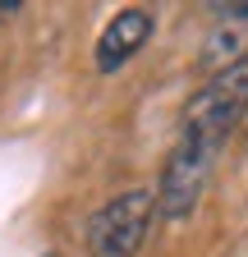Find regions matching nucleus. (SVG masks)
<instances>
[{"mask_svg": "<svg viewBox=\"0 0 248 257\" xmlns=\"http://www.w3.org/2000/svg\"><path fill=\"white\" fill-rule=\"evenodd\" d=\"M46 257H60V252H46Z\"/></svg>", "mask_w": 248, "mask_h": 257, "instance_id": "nucleus-7", "label": "nucleus"}, {"mask_svg": "<svg viewBox=\"0 0 248 257\" xmlns=\"http://www.w3.org/2000/svg\"><path fill=\"white\" fill-rule=\"evenodd\" d=\"M239 60H248V42H243V32L221 28V32H211V37H207V46H202V64L211 69V78H216V74H225V69H234Z\"/></svg>", "mask_w": 248, "mask_h": 257, "instance_id": "nucleus-5", "label": "nucleus"}, {"mask_svg": "<svg viewBox=\"0 0 248 257\" xmlns=\"http://www.w3.org/2000/svg\"><path fill=\"white\" fill-rule=\"evenodd\" d=\"M216 14H221V19H239V23H248V5H216Z\"/></svg>", "mask_w": 248, "mask_h": 257, "instance_id": "nucleus-6", "label": "nucleus"}, {"mask_svg": "<svg viewBox=\"0 0 248 257\" xmlns=\"http://www.w3.org/2000/svg\"><path fill=\"white\" fill-rule=\"evenodd\" d=\"M152 28H157V14H152V10H119L101 28V37H97V69L101 74H115L119 64H129L147 46Z\"/></svg>", "mask_w": 248, "mask_h": 257, "instance_id": "nucleus-4", "label": "nucleus"}, {"mask_svg": "<svg viewBox=\"0 0 248 257\" xmlns=\"http://www.w3.org/2000/svg\"><path fill=\"white\" fill-rule=\"evenodd\" d=\"M216 147H221V143L198 138V134H184L175 143V152L166 156V166H161V184H157V216L161 220L193 216L202 188H207V175H211Z\"/></svg>", "mask_w": 248, "mask_h": 257, "instance_id": "nucleus-2", "label": "nucleus"}, {"mask_svg": "<svg viewBox=\"0 0 248 257\" xmlns=\"http://www.w3.org/2000/svg\"><path fill=\"white\" fill-rule=\"evenodd\" d=\"M239 119H248V60H239L234 69L207 78V87L184 110V134L225 143V134Z\"/></svg>", "mask_w": 248, "mask_h": 257, "instance_id": "nucleus-3", "label": "nucleus"}, {"mask_svg": "<svg viewBox=\"0 0 248 257\" xmlns=\"http://www.w3.org/2000/svg\"><path fill=\"white\" fill-rule=\"evenodd\" d=\"M152 216H157V193L152 188H129L119 198H110L87 220V252L92 257H138L152 230Z\"/></svg>", "mask_w": 248, "mask_h": 257, "instance_id": "nucleus-1", "label": "nucleus"}]
</instances>
